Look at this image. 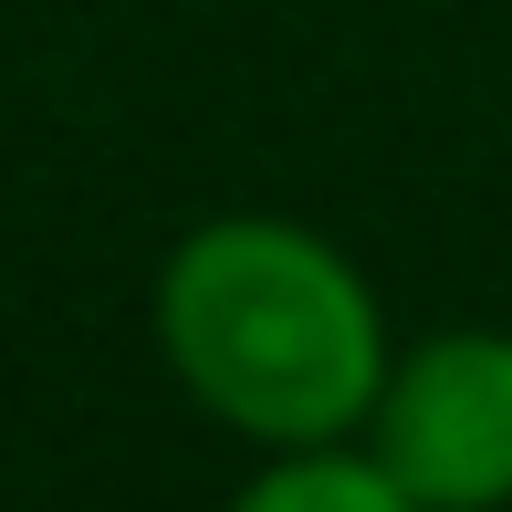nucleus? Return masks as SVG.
<instances>
[{"mask_svg":"<svg viewBox=\"0 0 512 512\" xmlns=\"http://www.w3.org/2000/svg\"><path fill=\"white\" fill-rule=\"evenodd\" d=\"M157 345H168V377L251 450L366 429L398 356L366 272L324 230L262 220V209L199 220L157 262Z\"/></svg>","mask_w":512,"mask_h":512,"instance_id":"f257e3e1","label":"nucleus"},{"mask_svg":"<svg viewBox=\"0 0 512 512\" xmlns=\"http://www.w3.org/2000/svg\"><path fill=\"white\" fill-rule=\"evenodd\" d=\"M366 439L398 471L408 512H492L512 502V335L439 324L387 356Z\"/></svg>","mask_w":512,"mask_h":512,"instance_id":"f03ea898","label":"nucleus"},{"mask_svg":"<svg viewBox=\"0 0 512 512\" xmlns=\"http://www.w3.org/2000/svg\"><path fill=\"white\" fill-rule=\"evenodd\" d=\"M251 512H408L398 471L377 460V439H293V450H262V471L241 481Z\"/></svg>","mask_w":512,"mask_h":512,"instance_id":"7ed1b4c3","label":"nucleus"}]
</instances>
